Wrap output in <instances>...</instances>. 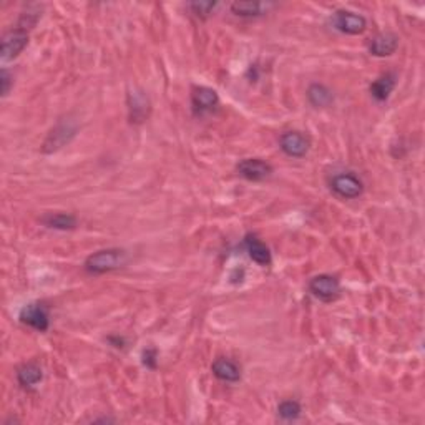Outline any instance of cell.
<instances>
[{"instance_id":"obj_1","label":"cell","mask_w":425,"mask_h":425,"mask_svg":"<svg viewBox=\"0 0 425 425\" xmlns=\"http://www.w3.org/2000/svg\"><path fill=\"white\" fill-rule=\"evenodd\" d=\"M126 262H128V254H126L125 249L108 248L90 254L83 262V268L89 274L98 276L124 268Z\"/></svg>"},{"instance_id":"obj_2","label":"cell","mask_w":425,"mask_h":425,"mask_svg":"<svg viewBox=\"0 0 425 425\" xmlns=\"http://www.w3.org/2000/svg\"><path fill=\"white\" fill-rule=\"evenodd\" d=\"M27 45L29 30L22 29L19 25H17L15 29H10L8 32L3 33L2 37V50H0L2 62H10V60L17 59Z\"/></svg>"},{"instance_id":"obj_3","label":"cell","mask_w":425,"mask_h":425,"mask_svg":"<svg viewBox=\"0 0 425 425\" xmlns=\"http://www.w3.org/2000/svg\"><path fill=\"white\" fill-rule=\"evenodd\" d=\"M309 292L322 302H332L341 296V283L336 276L319 274L309 281Z\"/></svg>"},{"instance_id":"obj_4","label":"cell","mask_w":425,"mask_h":425,"mask_svg":"<svg viewBox=\"0 0 425 425\" xmlns=\"http://www.w3.org/2000/svg\"><path fill=\"white\" fill-rule=\"evenodd\" d=\"M77 125L72 120H62L57 124L54 130L48 133L45 142H43L42 151L43 153H54L60 148H64L65 144L72 142V138L77 135Z\"/></svg>"},{"instance_id":"obj_5","label":"cell","mask_w":425,"mask_h":425,"mask_svg":"<svg viewBox=\"0 0 425 425\" xmlns=\"http://www.w3.org/2000/svg\"><path fill=\"white\" fill-rule=\"evenodd\" d=\"M331 190L343 200H356L362 196V179L352 173H339L331 179Z\"/></svg>"},{"instance_id":"obj_6","label":"cell","mask_w":425,"mask_h":425,"mask_svg":"<svg viewBox=\"0 0 425 425\" xmlns=\"http://www.w3.org/2000/svg\"><path fill=\"white\" fill-rule=\"evenodd\" d=\"M19 319L22 324L32 327V329L38 332H45L50 327V315H48V309L42 302H30V304L24 306L19 314Z\"/></svg>"},{"instance_id":"obj_7","label":"cell","mask_w":425,"mask_h":425,"mask_svg":"<svg viewBox=\"0 0 425 425\" xmlns=\"http://www.w3.org/2000/svg\"><path fill=\"white\" fill-rule=\"evenodd\" d=\"M332 25L336 30L345 35H361L366 32L367 20L366 17L350 10H336L332 15Z\"/></svg>"},{"instance_id":"obj_8","label":"cell","mask_w":425,"mask_h":425,"mask_svg":"<svg viewBox=\"0 0 425 425\" xmlns=\"http://www.w3.org/2000/svg\"><path fill=\"white\" fill-rule=\"evenodd\" d=\"M279 148L289 158H304L309 153L311 140L301 131H286L279 138Z\"/></svg>"},{"instance_id":"obj_9","label":"cell","mask_w":425,"mask_h":425,"mask_svg":"<svg viewBox=\"0 0 425 425\" xmlns=\"http://www.w3.org/2000/svg\"><path fill=\"white\" fill-rule=\"evenodd\" d=\"M236 172L248 181H262V179L269 178L274 170L268 161L261 160V158H246V160L239 161Z\"/></svg>"},{"instance_id":"obj_10","label":"cell","mask_w":425,"mask_h":425,"mask_svg":"<svg viewBox=\"0 0 425 425\" xmlns=\"http://www.w3.org/2000/svg\"><path fill=\"white\" fill-rule=\"evenodd\" d=\"M191 105L196 115H203V113L213 112L220 105V95L209 87H196L191 94Z\"/></svg>"},{"instance_id":"obj_11","label":"cell","mask_w":425,"mask_h":425,"mask_svg":"<svg viewBox=\"0 0 425 425\" xmlns=\"http://www.w3.org/2000/svg\"><path fill=\"white\" fill-rule=\"evenodd\" d=\"M150 98L143 90H131L128 94V112L131 124H143L150 117Z\"/></svg>"},{"instance_id":"obj_12","label":"cell","mask_w":425,"mask_h":425,"mask_svg":"<svg viewBox=\"0 0 425 425\" xmlns=\"http://www.w3.org/2000/svg\"><path fill=\"white\" fill-rule=\"evenodd\" d=\"M397 48H398V37L392 32L378 33L375 37H372L369 42L371 55L379 57V59L391 57L394 52L397 50Z\"/></svg>"},{"instance_id":"obj_13","label":"cell","mask_w":425,"mask_h":425,"mask_svg":"<svg viewBox=\"0 0 425 425\" xmlns=\"http://www.w3.org/2000/svg\"><path fill=\"white\" fill-rule=\"evenodd\" d=\"M211 372L214 378L220 379L221 382L236 384L241 380V367L234 361H231V359H216L211 366Z\"/></svg>"},{"instance_id":"obj_14","label":"cell","mask_w":425,"mask_h":425,"mask_svg":"<svg viewBox=\"0 0 425 425\" xmlns=\"http://www.w3.org/2000/svg\"><path fill=\"white\" fill-rule=\"evenodd\" d=\"M396 85H397L396 73L389 72L380 75L379 78H375V80L371 83L369 91L374 100H378V102H385V100L391 96L394 89H396Z\"/></svg>"},{"instance_id":"obj_15","label":"cell","mask_w":425,"mask_h":425,"mask_svg":"<svg viewBox=\"0 0 425 425\" xmlns=\"http://www.w3.org/2000/svg\"><path fill=\"white\" fill-rule=\"evenodd\" d=\"M244 246L249 258L260 266H269L271 264V251L269 248L262 243L261 239H258L254 234H248L244 239Z\"/></svg>"},{"instance_id":"obj_16","label":"cell","mask_w":425,"mask_h":425,"mask_svg":"<svg viewBox=\"0 0 425 425\" xmlns=\"http://www.w3.org/2000/svg\"><path fill=\"white\" fill-rule=\"evenodd\" d=\"M40 223L43 226L50 228V230L70 231V230H75L78 220L75 214H70V213H47L45 216L40 218Z\"/></svg>"},{"instance_id":"obj_17","label":"cell","mask_w":425,"mask_h":425,"mask_svg":"<svg viewBox=\"0 0 425 425\" xmlns=\"http://www.w3.org/2000/svg\"><path fill=\"white\" fill-rule=\"evenodd\" d=\"M308 96V102L313 105L314 108H326L334 102V95H332L331 89H327L324 83H311L306 91Z\"/></svg>"},{"instance_id":"obj_18","label":"cell","mask_w":425,"mask_h":425,"mask_svg":"<svg viewBox=\"0 0 425 425\" xmlns=\"http://www.w3.org/2000/svg\"><path fill=\"white\" fill-rule=\"evenodd\" d=\"M43 379V371L38 364L29 362L24 364L19 371H17V382L24 389H32L37 384H40Z\"/></svg>"},{"instance_id":"obj_19","label":"cell","mask_w":425,"mask_h":425,"mask_svg":"<svg viewBox=\"0 0 425 425\" xmlns=\"http://www.w3.org/2000/svg\"><path fill=\"white\" fill-rule=\"evenodd\" d=\"M230 8L238 17H258L268 10V6L262 2H233Z\"/></svg>"},{"instance_id":"obj_20","label":"cell","mask_w":425,"mask_h":425,"mask_svg":"<svg viewBox=\"0 0 425 425\" xmlns=\"http://www.w3.org/2000/svg\"><path fill=\"white\" fill-rule=\"evenodd\" d=\"M302 407L297 401H283L278 405V415L283 420H297L301 417Z\"/></svg>"},{"instance_id":"obj_21","label":"cell","mask_w":425,"mask_h":425,"mask_svg":"<svg viewBox=\"0 0 425 425\" xmlns=\"http://www.w3.org/2000/svg\"><path fill=\"white\" fill-rule=\"evenodd\" d=\"M216 2H191L188 3V7L191 8L193 14L201 17V19H206L211 12L214 10V7H216Z\"/></svg>"},{"instance_id":"obj_22","label":"cell","mask_w":425,"mask_h":425,"mask_svg":"<svg viewBox=\"0 0 425 425\" xmlns=\"http://www.w3.org/2000/svg\"><path fill=\"white\" fill-rule=\"evenodd\" d=\"M12 85H14V77L10 75L7 68H2V72H0V91H2L3 98L10 94Z\"/></svg>"},{"instance_id":"obj_23","label":"cell","mask_w":425,"mask_h":425,"mask_svg":"<svg viewBox=\"0 0 425 425\" xmlns=\"http://www.w3.org/2000/svg\"><path fill=\"white\" fill-rule=\"evenodd\" d=\"M143 366L151 371H155L158 367V350L155 348H148L143 350Z\"/></svg>"},{"instance_id":"obj_24","label":"cell","mask_w":425,"mask_h":425,"mask_svg":"<svg viewBox=\"0 0 425 425\" xmlns=\"http://www.w3.org/2000/svg\"><path fill=\"white\" fill-rule=\"evenodd\" d=\"M108 343H110L113 348H117V349H124L126 344L124 337H120V336H110L108 337Z\"/></svg>"}]
</instances>
